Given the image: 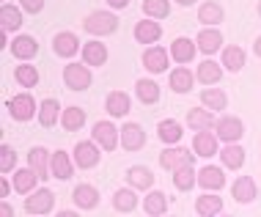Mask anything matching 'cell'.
<instances>
[{
    "mask_svg": "<svg viewBox=\"0 0 261 217\" xmlns=\"http://www.w3.org/2000/svg\"><path fill=\"white\" fill-rule=\"evenodd\" d=\"M160 165L165 168V171H181V168H190L193 165V149H181V146H176V149H165L160 154Z\"/></svg>",
    "mask_w": 261,
    "mask_h": 217,
    "instance_id": "cell-1",
    "label": "cell"
},
{
    "mask_svg": "<svg viewBox=\"0 0 261 217\" xmlns=\"http://www.w3.org/2000/svg\"><path fill=\"white\" fill-rule=\"evenodd\" d=\"M83 25L94 36H108V33H113L118 28V17H113L108 11H94V14H88V19Z\"/></svg>",
    "mask_w": 261,
    "mask_h": 217,
    "instance_id": "cell-2",
    "label": "cell"
},
{
    "mask_svg": "<svg viewBox=\"0 0 261 217\" xmlns=\"http://www.w3.org/2000/svg\"><path fill=\"white\" fill-rule=\"evenodd\" d=\"M215 129H217V132H215L217 141H225V143H237L239 138L245 135V127H242V121H239L237 116H225V118H220Z\"/></svg>",
    "mask_w": 261,
    "mask_h": 217,
    "instance_id": "cell-3",
    "label": "cell"
},
{
    "mask_svg": "<svg viewBox=\"0 0 261 217\" xmlns=\"http://www.w3.org/2000/svg\"><path fill=\"white\" fill-rule=\"evenodd\" d=\"M63 80L72 91H86L91 86V72L83 64H66L63 69Z\"/></svg>",
    "mask_w": 261,
    "mask_h": 217,
    "instance_id": "cell-4",
    "label": "cell"
},
{
    "mask_svg": "<svg viewBox=\"0 0 261 217\" xmlns=\"http://www.w3.org/2000/svg\"><path fill=\"white\" fill-rule=\"evenodd\" d=\"M9 113L17 118V121H31L36 116V102H33L31 94H19L9 102Z\"/></svg>",
    "mask_w": 261,
    "mask_h": 217,
    "instance_id": "cell-5",
    "label": "cell"
},
{
    "mask_svg": "<svg viewBox=\"0 0 261 217\" xmlns=\"http://www.w3.org/2000/svg\"><path fill=\"white\" fill-rule=\"evenodd\" d=\"M50 162H53V157H47V151L41 149V146H36V149H31V151H28V168H31V171L36 173L39 179L53 176Z\"/></svg>",
    "mask_w": 261,
    "mask_h": 217,
    "instance_id": "cell-6",
    "label": "cell"
},
{
    "mask_svg": "<svg viewBox=\"0 0 261 217\" xmlns=\"http://www.w3.org/2000/svg\"><path fill=\"white\" fill-rule=\"evenodd\" d=\"M94 141H96V146H102L105 151H113L118 146V129L113 127L110 121H99L94 127Z\"/></svg>",
    "mask_w": 261,
    "mask_h": 217,
    "instance_id": "cell-7",
    "label": "cell"
},
{
    "mask_svg": "<svg viewBox=\"0 0 261 217\" xmlns=\"http://www.w3.org/2000/svg\"><path fill=\"white\" fill-rule=\"evenodd\" d=\"M55 204V195L53 190H39V193H33V195H28V201H25V209L31 214H47L53 209Z\"/></svg>",
    "mask_w": 261,
    "mask_h": 217,
    "instance_id": "cell-8",
    "label": "cell"
},
{
    "mask_svg": "<svg viewBox=\"0 0 261 217\" xmlns=\"http://www.w3.org/2000/svg\"><path fill=\"white\" fill-rule=\"evenodd\" d=\"M146 143V132L140 124H124L121 127V146L126 151H138Z\"/></svg>",
    "mask_w": 261,
    "mask_h": 217,
    "instance_id": "cell-9",
    "label": "cell"
},
{
    "mask_svg": "<svg viewBox=\"0 0 261 217\" xmlns=\"http://www.w3.org/2000/svg\"><path fill=\"white\" fill-rule=\"evenodd\" d=\"M74 162L80 168H94L96 162H99V149H96V143H77L74 146Z\"/></svg>",
    "mask_w": 261,
    "mask_h": 217,
    "instance_id": "cell-10",
    "label": "cell"
},
{
    "mask_svg": "<svg viewBox=\"0 0 261 217\" xmlns=\"http://www.w3.org/2000/svg\"><path fill=\"white\" fill-rule=\"evenodd\" d=\"M187 124L193 129H198V132H209L212 127H217L215 124V113L212 110H206V107H193L187 113Z\"/></svg>",
    "mask_w": 261,
    "mask_h": 217,
    "instance_id": "cell-11",
    "label": "cell"
},
{
    "mask_svg": "<svg viewBox=\"0 0 261 217\" xmlns=\"http://www.w3.org/2000/svg\"><path fill=\"white\" fill-rule=\"evenodd\" d=\"M231 195H234V201H239V204H250L256 198V181L250 176H239L231 184Z\"/></svg>",
    "mask_w": 261,
    "mask_h": 217,
    "instance_id": "cell-12",
    "label": "cell"
},
{
    "mask_svg": "<svg viewBox=\"0 0 261 217\" xmlns=\"http://www.w3.org/2000/svg\"><path fill=\"white\" fill-rule=\"evenodd\" d=\"M193 151L198 157H215V151L220 154V149H217V135L215 132H198L193 141Z\"/></svg>",
    "mask_w": 261,
    "mask_h": 217,
    "instance_id": "cell-13",
    "label": "cell"
},
{
    "mask_svg": "<svg viewBox=\"0 0 261 217\" xmlns=\"http://www.w3.org/2000/svg\"><path fill=\"white\" fill-rule=\"evenodd\" d=\"M126 181H129V187H135V190H149L154 184V173L146 165H135V168L126 171Z\"/></svg>",
    "mask_w": 261,
    "mask_h": 217,
    "instance_id": "cell-14",
    "label": "cell"
},
{
    "mask_svg": "<svg viewBox=\"0 0 261 217\" xmlns=\"http://www.w3.org/2000/svg\"><path fill=\"white\" fill-rule=\"evenodd\" d=\"M143 66L154 74L165 72L168 69V52L162 50V47H149V50L143 52Z\"/></svg>",
    "mask_w": 261,
    "mask_h": 217,
    "instance_id": "cell-15",
    "label": "cell"
},
{
    "mask_svg": "<svg viewBox=\"0 0 261 217\" xmlns=\"http://www.w3.org/2000/svg\"><path fill=\"white\" fill-rule=\"evenodd\" d=\"M53 50H55V55H61V58H72V55L80 50V41H77L74 33H58V36L53 39Z\"/></svg>",
    "mask_w": 261,
    "mask_h": 217,
    "instance_id": "cell-16",
    "label": "cell"
},
{
    "mask_svg": "<svg viewBox=\"0 0 261 217\" xmlns=\"http://www.w3.org/2000/svg\"><path fill=\"white\" fill-rule=\"evenodd\" d=\"M198 184L203 187V190H220V187L225 184V173L215 165H206L198 173Z\"/></svg>",
    "mask_w": 261,
    "mask_h": 217,
    "instance_id": "cell-17",
    "label": "cell"
},
{
    "mask_svg": "<svg viewBox=\"0 0 261 217\" xmlns=\"http://www.w3.org/2000/svg\"><path fill=\"white\" fill-rule=\"evenodd\" d=\"M22 11L17 9V6H3L0 9V28H3V33H11V31H19L22 28Z\"/></svg>",
    "mask_w": 261,
    "mask_h": 217,
    "instance_id": "cell-18",
    "label": "cell"
},
{
    "mask_svg": "<svg viewBox=\"0 0 261 217\" xmlns=\"http://www.w3.org/2000/svg\"><path fill=\"white\" fill-rule=\"evenodd\" d=\"M83 61L91 66H105V61H108V47H105L102 41H88V44H83Z\"/></svg>",
    "mask_w": 261,
    "mask_h": 217,
    "instance_id": "cell-19",
    "label": "cell"
},
{
    "mask_svg": "<svg viewBox=\"0 0 261 217\" xmlns=\"http://www.w3.org/2000/svg\"><path fill=\"white\" fill-rule=\"evenodd\" d=\"M195 50H198V44H193V39H176L173 44H171V55L179 64H190V61L195 58Z\"/></svg>",
    "mask_w": 261,
    "mask_h": 217,
    "instance_id": "cell-20",
    "label": "cell"
},
{
    "mask_svg": "<svg viewBox=\"0 0 261 217\" xmlns=\"http://www.w3.org/2000/svg\"><path fill=\"white\" fill-rule=\"evenodd\" d=\"M72 198L80 209H94L96 204H99V193H96V187H91V184H77Z\"/></svg>",
    "mask_w": 261,
    "mask_h": 217,
    "instance_id": "cell-21",
    "label": "cell"
},
{
    "mask_svg": "<svg viewBox=\"0 0 261 217\" xmlns=\"http://www.w3.org/2000/svg\"><path fill=\"white\" fill-rule=\"evenodd\" d=\"M195 41H198V50L206 52V55H212L215 50H220V47H223V36H220V31H215V28H206V31H201Z\"/></svg>",
    "mask_w": 261,
    "mask_h": 217,
    "instance_id": "cell-22",
    "label": "cell"
},
{
    "mask_svg": "<svg viewBox=\"0 0 261 217\" xmlns=\"http://www.w3.org/2000/svg\"><path fill=\"white\" fill-rule=\"evenodd\" d=\"M220 159L225 168H231V171H237V168L245 165V149L239 143H228L225 149H220Z\"/></svg>",
    "mask_w": 261,
    "mask_h": 217,
    "instance_id": "cell-23",
    "label": "cell"
},
{
    "mask_svg": "<svg viewBox=\"0 0 261 217\" xmlns=\"http://www.w3.org/2000/svg\"><path fill=\"white\" fill-rule=\"evenodd\" d=\"M11 52L17 55V58L28 61V58H33V55L39 52V44H36V39H33V36H17L11 41Z\"/></svg>",
    "mask_w": 261,
    "mask_h": 217,
    "instance_id": "cell-24",
    "label": "cell"
},
{
    "mask_svg": "<svg viewBox=\"0 0 261 217\" xmlns=\"http://www.w3.org/2000/svg\"><path fill=\"white\" fill-rule=\"evenodd\" d=\"M105 107H108L110 116L121 118V116L129 113V96H126L124 91H113V94L108 96V102H105Z\"/></svg>",
    "mask_w": 261,
    "mask_h": 217,
    "instance_id": "cell-25",
    "label": "cell"
},
{
    "mask_svg": "<svg viewBox=\"0 0 261 217\" xmlns=\"http://www.w3.org/2000/svg\"><path fill=\"white\" fill-rule=\"evenodd\" d=\"M162 36V28L154 22V19H143V22L135 25V39L143 41V44H151V41H157Z\"/></svg>",
    "mask_w": 261,
    "mask_h": 217,
    "instance_id": "cell-26",
    "label": "cell"
},
{
    "mask_svg": "<svg viewBox=\"0 0 261 217\" xmlns=\"http://www.w3.org/2000/svg\"><path fill=\"white\" fill-rule=\"evenodd\" d=\"M50 171H53V176H55V179H61V181L72 176V159L66 157V151H55V154H53Z\"/></svg>",
    "mask_w": 261,
    "mask_h": 217,
    "instance_id": "cell-27",
    "label": "cell"
},
{
    "mask_svg": "<svg viewBox=\"0 0 261 217\" xmlns=\"http://www.w3.org/2000/svg\"><path fill=\"white\" fill-rule=\"evenodd\" d=\"M143 209H146V214H151V217L165 214V209H168V198H165V193H160V190L149 193V195H146V201H143Z\"/></svg>",
    "mask_w": 261,
    "mask_h": 217,
    "instance_id": "cell-28",
    "label": "cell"
},
{
    "mask_svg": "<svg viewBox=\"0 0 261 217\" xmlns=\"http://www.w3.org/2000/svg\"><path fill=\"white\" fill-rule=\"evenodd\" d=\"M220 209H223V198H220V195H201V198L195 201V212L203 214V217H215Z\"/></svg>",
    "mask_w": 261,
    "mask_h": 217,
    "instance_id": "cell-29",
    "label": "cell"
},
{
    "mask_svg": "<svg viewBox=\"0 0 261 217\" xmlns=\"http://www.w3.org/2000/svg\"><path fill=\"white\" fill-rule=\"evenodd\" d=\"M61 124L66 132H74V129H83V124H86V113H83V107H66L61 113Z\"/></svg>",
    "mask_w": 261,
    "mask_h": 217,
    "instance_id": "cell-30",
    "label": "cell"
},
{
    "mask_svg": "<svg viewBox=\"0 0 261 217\" xmlns=\"http://www.w3.org/2000/svg\"><path fill=\"white\" fill-rule=\"evenodd\" d=\"M171 88L176 91V94H187L190 88H193V72L190 69H173L171 72Z\"/></svg>",
    "mask_w": 261,
    "mask_h": 217,
    "instance_id": "cell-31",
    "label": "cell"
},
{
    "mask_svg": "<svg viewBox=\"0 0 261 217\" xmlns=\"http://www.w3.org/2000/svg\"><path fill=\"white\" fill-rule=\"evenodd\" d=\"M195 77H198L201 83H206V86H215L223 77V69H220V64H215V61H203V64H198V74Z\"/></svg>",
    "mask_w": 261,
    "mask_h": 217,
    "instance_id": "cell-32",
    "label": "cell"
},
{
    "mask_svg": "<svg viewBox=\"0 0 261 217\" xmlns=\"http://www.w3.org/2000/svg\"><path fill=\"white\" fill-rule=\"evenodd\" d=\"M157 135H160V141H162V143H168V146H171V143H179L185 132H181V127H179L176 121H171V118H168V121H160Z\"/></svg>",
    "mask_w": 261,
    "mask_h": 217,
    "instance_id": "cell-33",
    "label": "cell"
},
{
    "mask_svg": "<svg viewBox=\"0 0 261 217\" xmlns=\"http://www.w3.org/2000/svg\"><path fill=\"white\" fill-rule=\"evenodd\" d=\"M223 64H225V69H231V72H239V69L245 66V50L237 47V44L225 47L223 50Z\"/></svg>",
    "mask_w": 261,
    "mask_h": 217,
    "instance_id": "cell-34",
    "label": "cell"
},
{
    "mask_svg": "<svg viewBox=\"0 0 261 217\" xmlns=\"http://www.w3.org/2000/svg\"><path fill=\"white\" fill-rule=\"evenodd\" d=\"M201 102L206 104L209 110H215V113H220V110H225V104H228V99H225V94L220 88H206L201 94Z\"/></svg>",
    "mask_w": 261,
    "mask_h": 217,
    "instance_id": "cell-35",
    "label": "cell"
},
{
    "mask_svg": "<svg viewBox=\"0 0 261 217\" xmlns=\"http://www.w3.org/2000/svg\"><path fill=\"white\" fill-rule=\"evenodd\" d=\"M58 113H61V107H58V102H55V99L41 102L39 104V124H41V127H53V124L58 121Z\"/></svg>",
    "mask_w": 261,
    "mask_h": 217,
    "instance_id": "cell-36",
    "label": "cell"
},
{
    "mask_svg": "<svg viewBox=\"0 0 261 217\" xmlns=\"http://www.w3.org/2000/svg\"><path fill=\"white\" fill-rule=\"evenodd\" d=\"M39 176L31 171V168H25V171H17L14 173V190L17 193H31L33 187H36Z\"/></svg>",
    "mask_w": 261,
    "mask_h": 217,
    "instance_id": "cell-37",
    "label": "cell"
},
{
    "mask_svg": "<svg viewBox=\"0 0 261 217\" xmlns=\"http://www.w3.org/2000/svg\"><path fill=\"white\" fill-rule=\"evenodd\" d=\"M138 96L143 104H154L160 99V86L154 80H149V77H146V80H138Z\"/></svg>",
    "mask_w": 261,
    "mask_h": 217,
    "instance_id": "cell-38",
    "label": "cell"
},
{
    "mask_svg": "<svg viewBox=\"0 0 261 217\" xmlns=\"http://www.w3.org/2000/svg\"><path fill=\"white\" fill-rule=\"evenodd\" d=\"M198 22H203V25H220L223 22V9L217 3H203L198 9Z\"/></svg>",
    "mask_w": 261,
    "mask_h": 217,
    "instance_id": "cell-39",
    "label": "cell"
},
{
    "mask_svg": "<svg viewBox=\"0 0 261 217\" xmlns=\"http://www.w3.org/2000/svg\"><path fill=\"white\" fill-rule=\"evenodd\" d=\"M143 11L149 19H165L171 14V3L168 0H143Z\"/></svg>",
    "mask_w": 261,
    "mask_h": 217,
    "instance_id": "cell-40",
    "label": "cell"
},
{
    "mask_svg": "<svg viewBox=\"0 0 261 217\" xmlns=\"http://www.w3.org/2000/svg\"><path fill=\"white\" fill-rule=\"evenodd\" d=\"M14 77H17V83H19V86H28V88L39 86V69H36V66H31V64L17 66V72H14Z\"/></svg>",
    "mask_w": 261,
    "mask_h": 217,
    "instance_id": "cell-41",
    "label": "cell"
},
{
    "mask_svg": "<svg viewBox=\"0 0 261 217\" xmlns=\"http://www.w3.org/2000/svg\"><path fill=\"white\" fill-rule=\"evenodd\" d=\"M113 206L118 209V212H132V209L138 206V198L132 190H118L116 195H113Z\"/></svg>",
    "mask_w": 261,
    "mask_h": 217,
    "instance_id": "cell-42",
    "label": "cell"
},
{
    "mask_svg": "<svg viewBox=\"0 0 261 217\" xmlns=\"http://www.w3.org/2000/svg\"><path fill=\"white\" fill-rule=\"evenodd\" d=\"M195 181H198V176H195L193 165H190V168H181V171H176V173H173V184H176V190H193Z\"/></svg>",
    "mask_w": 261,
    "mask_h": 217,
    "instance_id": "cell-43",
    "label": "cell"
},
{
    "mask_svg": "<svg viewBox=\"0 0 261 217\" xmlns=\"http://www.w3.org/2000/svg\"><path fill=\"white\" fill-rule=\"evenodd\" d=\"M14 165H17V151H14L11 146H3V149H0V171L11 173Z\"/></svg>",
    "mask_w": 261,
    "mask_h": 217,
    "instance_id": "cell-44",
    "label": "cell"
},
{
    "mask_svg": "<svg viewBox=\"0 0 261 217\" xmlns=\"http://www.w3.org/2000/svg\"><path fill=\"white\" fill-rule=\"evenodd\" d=\"M19 3H22V9L28 14H39L41 9H44V0H19Z\"/></svg>",
    "mask_w": 261,
    "mask_h": 217,
    "instance_id": "cell-45",
    "label": "cell"
},
{
    "mask_svg": "<svg viewBox=\"0 0 261 217\" xmlns=\"http://www.w3.org/2000/svg\"><path fill=\"white\" fill-rule=\"evenodd\" d=\"M9 193H11V184H9L6 179H0V198H6Z\"/></svg>",
    "mask_w": 261,
    "mask_h": 217,
    "instance_id": "cell-46",
    "label": "cell"
},
{
    "mask_svg": "<svg viewBox=\"0 0 261 217\" xmlns=\"http://www.w3.org/2000/svg\"><path fill=\"white\" fill-rule=\"evenodd\" d=\"M0 217H14V209H11L9 204H6V201L0 204Z\"/></svg>",
    "mask_w": 261,
    "mask_h": 217,
    "instance_id": "cell-47",
    "label": "cell"
},
{
    "mask_svg": "<svg viewBox=\"0 0 261 217\" xmlns=\"http://www.w3.org/2000/svg\"><path fill=\"white\" fill-rule=\"evenodd\" d=\"M108 3L113 6V9H126V3H129V0H108Z\"/></svg>",
    "mask_w": 261,
    "mask_h": 217,
    "instance_id": "cell-48",
    "label": "cell"
},
{
    "mask_svg": "<svg viewBox=\"0 0 261 217\" xmlns=\"http://www.w3.org/2000/svg\"><path fill=\"white\" fill-rule=\"evenodd\" d=\"M253 50H256V55H258V58H261V36L256 39V44H253Z\"/></svg>",
    "mask_w": 261,
    "mask_h": 217,
    "instance_id": "cell-49",
    "label": "cell"
},
{
    "mask_svg": "<svg viewBox=\"0 0 261 217\" xmlns=\"http://www.w3.org/2000/svg\"><path fill=\"white\" fill-rule=\"evenodd\" d=\"M55 217H77V214H74V212H58Z\"/></svg>",
    "mask_w": 261,
    "mask_h": 217,
    "instance_id": "cell-50",
    "label": "cell"
},
{
    "mask_svg": "<svg viewBox=\"0 0 261 217\" xmlns=\"http://www.w3.org/2000/svg\"><path fill=\"white\" fill-rule=\"evenodd\" d=\"M176 3H179V6H193L195 0H176Z\"/></svg>",
    "mask_w": 261,
    "mask_h": 217,
    "instance_id": "cell-51",
    "label": "cell"
},
{
    "mask_svg": "<svg viewBox=\"0 0 261 217\" xmlns=\"http://www.w3.org/2000/svg\"><path fill=\"white\" fill-rule=\"evenodd\" d=\"M258 14H261V0H258Z\"/></svg>",
    "mask_w": 261,
    "mask_h": 217,
    "instance_id": "cell-52",
    "label": "cell"
},
{
    "mask_svg": "<svg viewBox=\"0 0 261 217\" xmlns=\"http://www.w3.org/2000/svg\"><path fill=\"white\" fill-rule=\"evenodd\" d=\"M223 217H228V214H223Z\"/></svg>",
    "mask_w": 261,
    "mask_h": 217,
    "instance_id": "cell-53",
    "label": "cell"
}]
</instances>
